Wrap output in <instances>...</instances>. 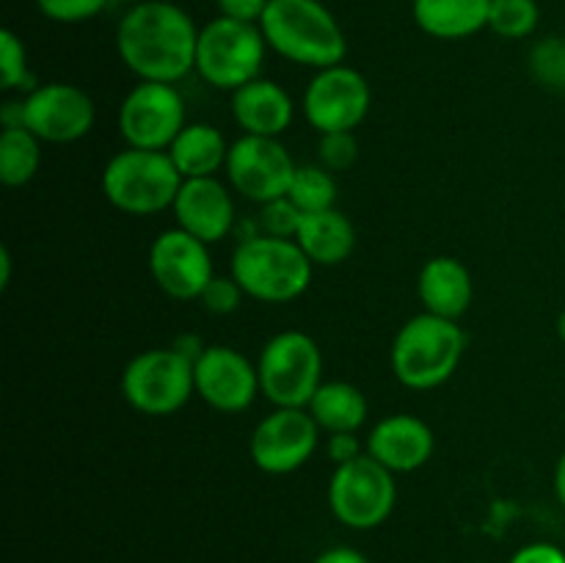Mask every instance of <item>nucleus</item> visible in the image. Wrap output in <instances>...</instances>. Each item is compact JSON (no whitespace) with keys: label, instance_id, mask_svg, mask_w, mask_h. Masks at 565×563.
<instances>
[{"label":"nucleus","instance_id":"obj_1","mask_svg":"<svg viewBox=\"0 0 565 563\" xmlns=\"http://www.w3.org/2000/svg\"><path fill=\"white\" fill-rule=\"evenodd\" d=\"M199 28L182 6L143 0L116 28V53L138 81L177 83L196 70Z\"/></svg>","mask_w":565,"mask_h":563},{"label":"nucleus","instance_id":"obj_2","mask_svg":"<svg viewBox=\"0 0 565 563\" xmlns=\"http://www.w3.org/2000/svg\"><path fill=\"white\" fill-rule=\"evenodd\" d=\"M259 28L274 53L315 72L342 64L348 55L345 31L320 0H270Z\"/></svg>","mask_w":565,"mask_h":563},{"label":"nucleus","instance_id":"obj_3","mask_svg":"<svg viewBox=\"0 0 565 563\" xmlns=\"http://www.w3.org/2000/svg\"><path fill=\"white\" fill-rule=\"evenodd\" d=\"M467 351V334L458 320L439 315H414L392 342V373L403 386L428 392L452 379Z\"/></svg>","mask_w":565,"mask_h":563},{"label":"nucleus","instance_id":"obj_4","mask_svg":"<svg viewBox=\"0 0 565 563\" xmlns=\"http://www.w3.org/2000/svg\"><path fill=\"white\" fill-rule=\"evenodd\" d=\"M312 259L296 241L248 235L232 254V276L248 298L263 304H287L301 298L312 282Z\"/></svg>","mask_w":565,"mask_h":563},{"label":"nucleus","instance_id":"obj_5","mask_svg":"<svg viewBox=\"0 0 565 563\" xmlns=\"http://www.w3.org/2000/svg\"><path fill=\"white\" fill-rule=\"evenodd\" d=\"M105 199L127 215H154L171 210L182 188V174L163 149H121L103 169Z\"/></svg>","mask_w":565,"mask_h":563},{"label":"nucleus","instance_id":"obj_6","mask_svg":"<svg viewBox=\"0 0 565 563\" xmlns=\"http://www.w3.org/2000/svg\"><path fill=\"white\" fill-rule=\"evenodd\" d=\"M268 42L254 22L215 17L199 28L196 72L204 83L221 92H237L246 83L263 77Z\"/></svg>","mask_w":565,"mask_h":563},{"label":"nucleus","instance_id":"obj_7","mask_svg":"<svg viewBox=\"0 0 565 563\" xmlns=\"http://www.w3.org/2000/svg\"><path fill=\"white\" fill-rule=\"evenodd\" d=\"M257 373L259 392L274 406L307 408L323 384V353L307 331H279L259 351Z\"/></svg>","mask_w":565,"mask_h":563},{"label":"nucleus","instance_id":"obj_8","mask_svg":"<svg viewBox=\"0 0 565 563\" xmlns=\"http://www.w3.org/2000/svg\"><path fill=\"white\" fill-rule=\"evenodd\" d=\"M196 395L193 362L174 346L136 353L121 370V397L149 417H169Z\"/></svg>","mask_w":565,"mask_h":563},{"label":"nucleus","instance_id":"obj_9","mask_svg":"<svg viewBox=\"0 0 565 563\" xmlns=\"http://www.w3.org/2000/svg\"><path fill=\"white\" fill-rule=\"evenodd\" d=\"M397 506L395 472L362 453L340 464L329 480V508L351 530H373L392 517Z\"/></svg>","mask_w":565,"mask_h":563},{"label":"nucleus","instance_id":"obj_10","mask_svg":"<svg viewBox=\"0 0 565 563\" xmlns=\"http://www.w3.org/2000/svg\"><path fill=\"white\" fill-rule=\"evenodd\" d=\"M185 125V103L174 83L138 81L119 105V132L132 149L166 152Z\"/></svg>","mask_w":565,"mask_h":563},{"label":"nucleus","instance_id":"obj_11","mask_svg":"<svg viewBox=\"0 0 565 563\" xmlns=\"http://www.w3.org/2000/svg\"><path fill=\"white\" fill-rule=\"evenodd\" d=\"M303 116L309 125L326 132H353L370 114L373 92L367 77L348 64L315 72L303 92Z\"/></svg>","mask_w":565,"mask_h":563},{"label":"nucleus","instance_id":"obj_12","mask_svg":"<svg viewBox=\"0 0 565 563\" xmlns=\"http://www.w3.org/2000/svg\"><path fill=\"white\" fill-rule=\"evenodd\" d=\"M320 428L307 408L274 406L252 431L248 456L265 475H290L315 456Z\"/></svg>","mask_w":565,"mask_h":563},{"label":"nucleus","instance_id":"obj_13","mask_svg":"<svg viewBox=\"0 0 565 563\" xmlns=\"http://www.w3.org/2000/svg\"><path fill=\"white\" fill-rule=\"evenodd\" d=\"M296 169V160L279 138L241 136L230 144V158H226L230 185L257 204L287 196Z\"/></svg>","mask_w":565,"mask_h":563},{"label":"nucleus","instance_id":"obj_14","mask_svg":"<svg viewBox=\"0 0 565 563\" xmlns=\"http://www.w3.org/2000/svg\"><path fill=\"white\" fill-rule=\"evenodd\" d=\"M22 127L42 144H72L88 136L97 108L88 92L75 83H42L22 99Z\"/></svg>","mask_w":565,"mask_h":563},{"label":"nucleus","instance_id":"obj_15","mask_svg":"<svg viewBox=\"0 0 565 563\" xmlns=\"http://www.w3.org/2000/svg\"><path fill=\"white\" fill-rule=\"evenodd\" d=\"M149 274L174 301H199L215 276L210 246L180 226L163 230L149 246Z\"/></svg>","mask_w":565,"mask_h":563},{"label":"nucleus","instance_id":"obj_16","mask_svg":"<svg viewBox=\"0 0 565 563\" xmlns=\"http://www.w3.org/2000/svg\"><path fill=\"white\" fill-rule=\"evenodd\" d=\"M196 395L221 414L246 412L259 395L257 364L232 346H207L193 362Z\"/></svg>","mask_w":565,"mask_h":563},{"label":"nucleus","instance_id":"obj_17","mask_svg":"<svg viewBox=\"0 0 565 563\" xmlns=\"http://www.w3.org/2000/svg\"><path fill=\"white\" fill-rule=\"evenodd\" d=\"M171 213L180 230L213 246L224 241L235 226V199L218 177H196V180H182Z\"/></svg>","mask_w":565,"mask_h":563},{"label":"nucleus","instance_id":"obj_18","mask_svg":"<svg viewBox=\"0 0 565 563\" xmlns=\"http://www.w3.org/2000/svg\"><path fill=\"white\" fill-rule=\"evenodd\" d=\"M434 447L436 436L430 425L406 412L379 419L367 434V442H364L367 456H373L375 461L397 475L425 467L434 456Z\"/></svg>","mask_w":565,"mask_h":563},{"label":"nucleus","instance_id":"obj_19","mask_svg":"<svg viewBox=\"0 0 565 563\" xmlns=\"http://www.w3.org/2000/svg\"><path fill=\"white\" fill-rule=\"evenodd\" d=\"M292 116H296L292 97L268 77H257L232 92V119L243 136L279 138L281 132L290 130Z\"/></svg>","mask_w":565,"mask_h":563},{"label":"nucleus","instance_id":"obj_20","mask_svg":"<svg viewBox=\"0 0 565 563\" xmlns=\"http://www.w3.org/2000/svg\"><path fill=\"white\" fill-rule=\"evenodd\" d=\"M417 296L423 301L425 312L439 315L447 320H461L472 307L475 285L467 265L456 257H430L419 268Z\"/></svg>","mask_w":565,"mask_h":563},{"label":"nucleus","instance_id":"obj_21","mask_svg":"<svg viewBox=\"0 0 565 563\" xmlns=\"http://www.w3.org/2000/svg\"><path fill=\"white\" fill-rule=\"evenodd\" d=\"M489 9L491 0H414L412 17L428 36L458 42L489 28Z\"/></svg>","mask_w":565,"mask_h":563},{"label":"nucleus","instance_id":"obj_22","mask_svg":"<svg viewBox=\"0 0 565 563\" xmlns=\"http://www.w3.org/2000/svg\"><path fill=\"white\" fill-rule=\"evenodd\" d=\"M296 243L312 265H342L356 248V230L342 210L329 208L303 215Z\"/></svg>","mask_w":565,"mask_h":563},{"label":"nucleus","instance_id":"obj_23","mask_svg":"<svg viewBox=\"0 0 565 563\" xmlns=\"http://www.w3.org/2000/svg\"><path fill=\"white\" fill-rule=\"evenodd\" d=\"M166 152L174 160L182 180H196V177H215L221 169H226L230 144L218 127L207 125V121H193V125L182 127V132Z\"/></svg>","mask_w":565,"mask_h":563},{"label":"nucleus","instance_id":"obj_24","mask_svg":"<svg viewBox=\"0 0 565 563\" xmlns=\"http://www.w3.org/2000/svg\"><path fill=\"white\" fill-rule=\"evenodd\" d=\"M307 412L326 434H356L367 423V397L351 381H323Z\"/></svg>","mask_w":565,"mask_h":563},{"label":"nucleus","instance_id":"obj_25","mask_svg":"<svg viewBox=\"0 0 565 563\" xmlns=\"http://www.w3.org/2000/svg\"><path fill=\"white\" fill-rule=\"evenodd\" d=\"M42 141L28 127H3L0 132V182L6 188H22L39 174Z\"/></svg>","mask_w":565,"mask_h":563},{"label":"nucleus","instance_id":"obj_26","mask_svg":"<svg viewBox=\"0 0 565 563\" xmlns=\"http://www.w3.org/2000/svg\"><path fill=\"white\" fill-rule=\"evenodd\" d=\"M287 196L296 202V208L303 215L320 213V210L334 208L337 182L331 177V171L323 169V166H298Z\"/></svg>","mask_w":565,"mask_h":563},{"label":"nucleus","instance_id":"obj_27","mask_svg":"<svg viewBox=\"0 0 565 563\" xmlns=\"http://www.w3.org/2000/svg\"><path fill=\"white\" fill-rule=\"evenodd\" d=\"M541 20V9L535 0H491L489 31L502 39H527L535 33Z\"/></svg>","mask_w":565,"mask_h":563},{"label":"nucleus","instance_id":"obj_28","mask_svg":"<svg viewBox=\"0 0 565 563\" xmlns=\"http://www.w3.org/2000/svg\"><path fill=\"white\" fill-rule=\"evenodd\" d=\"M530 75L552 92H565V39L546 36L530 50Z\"/></svg>","mask_w":565,"mask_h":563},{"label":"nucleus","instance_id":"obj_29","mask_svg":"<svg viewBox=\"0 0 565 563\" xmlns=\"http://www.w3.org/2000/svg\"><path fill=\"white\" fill-rule=\"evenodd\" d=\"M28 81H31V72H28L25 42L11 28H3L0 31V88L11 92V88H22Z\"/></svg>","mask_w":565,"mask_h":563},{"label":"nucleus","instance_id":"obj_30","mask_svg":"<svg viewBox=\"0 0 565 563\" xmlns=\"http://www.w3.org/2000/svg\"><path fill=\"white\" fill-rule=\"evenodd\" d=\"M303 213L296 208L290 196L274 199V202L263 204V213H259V224L263 232L270 237H287V241H296L298 230H301Z\"/></svg>","mask_w":565,"mask_h":563},{"label":"nucleus","instance_id":"obj_31","mask_svg":"<svg viewBox=\"0 0 565 563\" xmlns=\"http://www.w3.org/2000/svg\"><path fill=\"white\" fill-rule=\"evenodd\" d=\"M33 3L44 20L75 25V22H86L103 14L110 0H33Z\"/></svg>","mask_w":565,"mask_h":563},{"label":"nucleus","instance_id":"obj_32","mask_svg":"<svg viewBox=\"0 0 565 563\" xmlns=\"http://www.w3.org/2000/svg\"><path fill=\"white\" fill-rule=\"evenodd\" d=\"M243 298H246V293H243V287L237 285L235 276H218L215 274L213 279H210V285L204 287L202 298L199 301L204 304V309L213 315H232L237 307L243 304Z\"/></svg>","mask_w":565,"mask_h":563},{"label":"nucleus","instance_id":"obj_33","mask_svg":"<svg viewBox=\"0 0 565 563\" xmlns=\"http://www.w3.org/2000/svg\"><path fill=\"white\" fill-rule=\"evenodd\" d=\"M359 158V144L353 132H326L320 136V163L329 171H348Z\"/></svg>","mask_w":565,"mask_h":563},{"label":"nucleus","instance_id":"obj_34","mask_svg":"<svg viewBox=\"0 0 565 563\" xmlns=\"http://www.w3.org/2000/svg\"><path fill=\"white\" fill-rule=\"evenodd\" d=\"M268 3L270 0H215V9H218V17H226V20L259 25Z\"/></svg>","mask_w":565,"mask_h":563},{"label":"nucleus","instance_id":"obj_35","mask_svg":"<svg viewBox=\"0 0 565 563\" xmlns=\"http://www.w3.org/2000/svg\"><path fill=\"white\" fill-rule=\"evenodd\" d=\"M508 563H565V552L550 541H535L522 546Z\"/></svg>","mask_w":565,"mask_h":563},{"label":"nucleus","instance_id":"obj_36","mask_svg":"<svg viewBox=\"0 0 565 563\" xmlns=\"http://www.w3.org/2000/svg\"><path fill=\"white\" fill-rule=\"evenodd\" d=\"M326 453H329V458L334 461V467H340V464L353 461V458H359L362 453H367V450L359 445L356 434H329Z\"/></svg>","mask_w":565,"mask_h":563},{"label":"nucleus","instance_id":"obj_37","mask_svg":"<svg viewBox=\"0 0 565 563\" xmlns=\"http://www.w3.org/2000/svg\"><path fill=\"white\" fill-rule=\"evenodd\" d=\"M312 563H373V561L364 557L359 550H353V546H331V550L320 552Z\"/></svg>","mask_w":565,"mask_h":563},{"label":"nucleus","instance_id":"obj_38","mask_svg":"<svg viewBox=\"0 0 565 563\" xmlns=\"http://www.w3.org/2000/svg\"><path fill=\"white\" fill-rule=\"evenodd\" d=\"M174 348L182 353V357L188 359V362H196V359L202 357V351L207 346H204V342L199 340L196 334H182V337H177V340H174Z\"/></svg>","mask_w":565,"mask_h":563},{"label":"nucleus","instance_id":"obj_39","mask_svg":"<svg viewBox=\"0 0 565 563\" xmlns=\"http://www.w3.org/2000/svg\"><path fill=\"white\" fill-rule=\"evenodd\" d=\"M555 495L561 500V506L565 508V450L563 456L557 458V467H555Z\"/></svg>","mask_w":565,"mask_h":563},{"label":"nucleus","instance_id":"obj_40","mask_svg":"<svg viewBox=\"0 0 565 563\" xmlns=\"http://www.w3.org/2000/svg\"><path fill=\"white\" fill-rule=\"evenodd\" d=\"M11 285V252L9 248H0V287H9Z\"/></svg>","mask_w":565,"mask_h":563},{"label":"nucleus","instance_id":"obj_41","mask_svg":"<svg viewBox=\"0 0 565 563\" xmlns=\"http://www.w3.org/2000/svg\"><path fill=\"white\" fill-rule=\"evenodd\" d=\"M555 329H557V337H561V342L565 346V309L561 315H557V323H555Z\"/></svg>","mask_w":565,"mask_h":563},{"label":"nucleus","instance_id":"obj_42","mask_svg":"<svg viewBox=\"0 0 565 563\" xmlns=\"http://www.w3.org/2000/svg\"><path fill=\"white\" fill-rule=\"evenodd\" d=\"M121 3H130V6H136V3H143V0H121Z\"/></svg>","mask_w":565,"mask_h":563},{"label":"nucleus","instance_id":"obj_43","mask_svg":"<svg viewBox=\"0 0 565 563\" xmlns=\"http://www.w3.org/2000/svg\"><path fill=\"white\" fill-rule=\"evenodd\" d=\"M478 563H480V561H478Z\"/></svg>","mask_w":565,"mask_h":563}]
</instances>
